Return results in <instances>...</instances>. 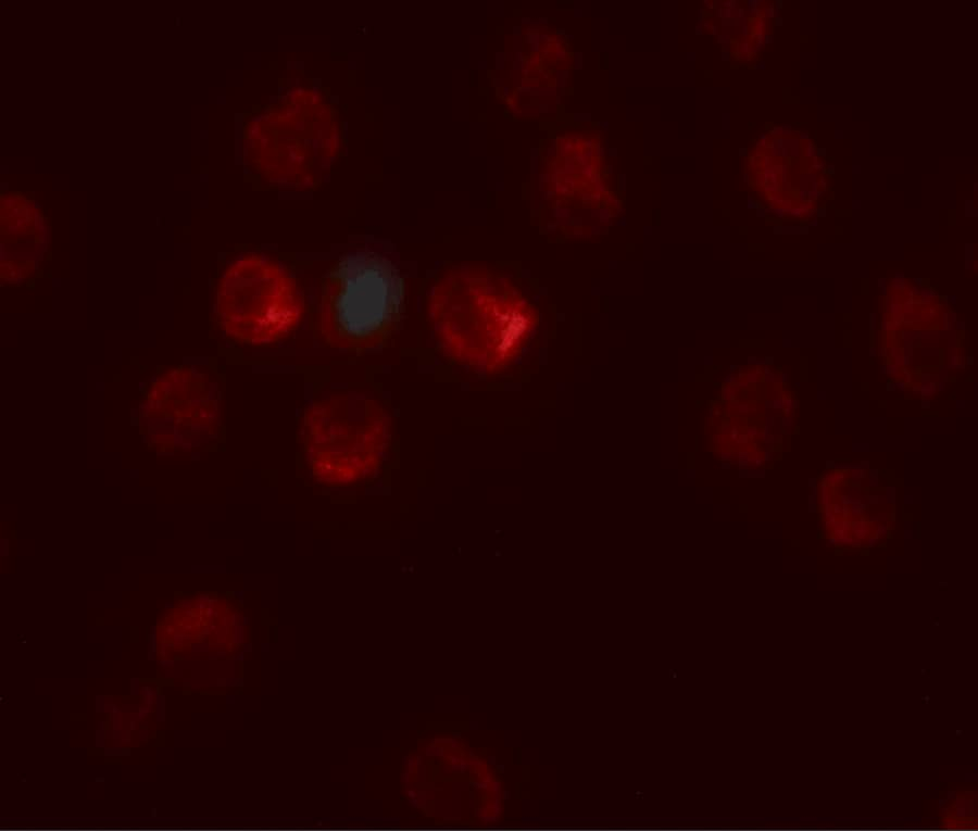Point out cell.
<instances>
[{
  "instance_id": "cell-1",
  "label": "cell",
  "mask_w": 978,
  "mask_h": 831,
  "mask_svg": "<svg viewBox=\"0 0 978 831\" xmlns=\"http://www.w3.org/2000/svg\"><path fill=\"white\" fill-rule=\"evenodd\" d=\"M428 315L444 352L475 370L494 373L522 352L538 314L506 277L486 268H455L432 286Z\"/></svg>"
},
{
  "instance_id": "cell-2",
  "label": "cell",
  "mask_w": 978,
  "mask_h": 831,
  "mask_svg": "<svg viewBox=\"0 0 978 831\" xmlns=\"http://www.w3.org/2000/svg\"><path fill=\"white\" fill-rule=\"evenodd\" d=\"M403 301L404 281L389 259L373 251L348 253L323 286L322 333L340 349L371 348L391 331Z\"/></svg>"
},
{
  "instance_id": "cell-3",
  "label": "cell",
  "mask_w": 978,
  "mask_h": 831,
  "mask_svg": "<svg viewBox=\"0 0 978 831\" xmlns=\"http://www.w3.org/2000/svg\"><path fill=\"white\" fill-rule=\"evenodd\" d=\"M300 435L313 477L324 484L347 486L378 466L388 423L374 400L344 392L313 402L304 412Z\"/></svg>"
},
{
  "instance_id": "cell-4",
  "label": "cell",
  "mask_w": 978,
  "mask_h": 831,
  "mask_svg": "<svg viewBox=\"0 0 978 831\" xmlns=\"http://www.w3.org/2000/svg\"><path fill=\"white\" fill-rule=\"evenodd\" d=\"M303 299L291 275L259 254L235 260L216 289L215 313L234 340L261 345L275 342L300 323Z\"/></svg>"
},
{
  "instance_id": "cell-5",
  "label": "cell",
  "mask_w": 978,
  "mask_h": 831,
  "mask_svg": "<svg viewBox=\"0 0 978 831\" xmlns=\"http://www.w3.org/2000/svg\"><path fill=\"white\" fill-rule=\"evenodd\" d=\"M220 419L218 385L211 375L193 367L162 373L139 406L141 432L150 446L163 454L204 448L216 437Z\"/></svg>"
},
{
  "instance_id": "cell-6",
  "label": "cell",
  "mask_w": 978,
  "mask_h": 831,
  "mask_svg": "<svg viewBox=\"0 0 978 831\" xmlns=\"http://www.w3.org/2000/svg\"><path fill=\"white\" fill-rule=\"evenodd\" d=\"M0 278L21 284L38 269L48 244L46 219L34 201L9 192L0 201Z\"/></svg>"
},
{
  "instance_id": "cell-7",
  "label": "cell",
  "mask_w": 978,
  "mask_h": 831,
  "mask_svg": "<svg viewBox=\"0 0 978 831\" xmlns=\"http://www.w3.org/2000/svg\"><path fill=\"white\" fill-rule=\"evenodd\" d=\"M976 801L974 797L962 796L956 798L950 807L949 814L945 816L946 823L951 824H970L976 820Z\"/></svg>"
},
{
  "instance_id": "cell-8",
  "label": "cell",
  "mask_w": 978,
  "mask_h": 831,
  "mask_svg": "<svg viewBox=\"0 0 978 831\" xmlns=\"http://www.w3.org/2000/svg\"><path fill=\"white\" fill-rule=\"evenodd\" d=\"M935 391H936V385L932 382L925 383L919 388V392L925 396L932 395L935 393Z\"/></svg>"
},
{
  "instance_id": "cell-9",
  "label": "cell",
  "mask_w": 978,
  "mask_h": 831,
  "mask_svg": "<svg viewBox=\"0 0 978 831\" xmlns=\"http://www.w3.org/2000/svg\"><path fill=\"white\" fill-rule=\"evenodd\" d=\"M894 364H895L896 366H898V365H903V355L900 354V355L895 356V357H894Z\"/></svg>"
},
{
  "instance_id": "cell-10",
  "label": "cell",
  "mask_w": 978,
  "mask_h": 831,
  "mask_svg": "<svg viewBox=\"0 0 978 831\" xmlns=\"http://www.w3.org/2000/svg\"><path fill=\"white\" fill-rule=\"evenodd\" d=\"M891 355L894 356V357L898 356V355H900V354H899V349H898L896 347H892V348H891Z\"/></svg>"
}]
</instances>
